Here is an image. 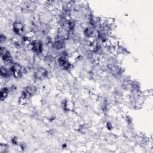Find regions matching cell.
<instances>
[{
	"label": "cell",
	"mask_w": 153,
	"mask_h": 153,
	"mask_svg": "<svg viewBox=\"0 0 153 153\" xmlns=\"http://www.w3.org/2000/svg\"><path fill=\"white\" fill-rule=\"evenodd\" d=\"M36 88L33 85H28L25 87L22 91L21 100L24 102L29 99L35 93Z\"/></svg>",
	"instance_id": "1"
},
{
	"label": "cell",
	"mask_w": 153,
	"mask_h": 153,
	"mask_svg": "<svg viewBox=\"0 0 153 153\" xmlns=\"http://www.w3.org/2000/svg\"><path fill=\"white\" fill-rule=\"evenodd\" d=\"M58 63L64 69H68L71 67V63L67 59V54L64 51L58 59Z\"/></svg>",
	"instance_id": "2"
},
{
	"label": "cell",
	"mask_w": 153,
	"mask_h": 153,
	"mask_svg": "<svg viewBox=\"0 0 153 153\" xmlns=\"http://www.w3.org/2000/svg\"><path fill=\"white\" fill-rule=\"evenodd\" d=\"M31 50L36 54H39L42 51V44L39 40H33L30 44Z\"/></svg>",
	"instance_id": "3"
},
{
	"label": "cell",
	"mask_w": 153,
	"mask_h": 153,
	"mask_svg": "<svg viewBox=\"0 0 153 153\" xmlns=\"http://www.w3.org/2000/svg\"><path fill=\"white\" fill-rule=\"evenodd\" d=\"M0 54L2 59L4 62L7 63H13V58L10 53V52L4 47H1L0 50Z\"/></svg>",
	"instance_id": "4"
},
{
	"label": "cell",
	"mask_w": 153,
	"mask_h": 153,
	"mask_svg": "<svg viewBox=\"0 0 153 153\" xmlns=\"http://www.w3.org/2000/svg\"><path fill=\"white\" fill-rule=\"evenodd\" d=\"M10 71L11 72V74L13 75V76L16 78H20L22 76L23 74V71L22 67L18 65V64H13L11 68Z\"/></svg>",
	"instance_id": "5"
},
{
	"label": "cell",
	"mask_w": 153,
	"mask_h": 153,
	"mask_svg": "<svg viewBox=\"0 0 153 153\" xmlns=\"http://www.w3.org/2000/svg\"><path fill=\"white\" fill-rule=\"evenodd\" d=\"M13 29L15 33L19 35H21L24 32L25 27L23 24L20 21H16L14 23L13 26Z\"/></svg>",
	"instance_id": "6"
},
{
	"label": "cell",
	"mask_w": 153,
	"mask_h": 153,
	"mask_svg": "<svg viewBox=\"0 0 153 153\" xmlns=\"http://www.w3.org/2000/svg\"><path fill=\"white\" fill-rule=\"evenodd\" d=\"M48 71L44 68H38L35 73V78L38 79H44L48 76Z\"/></svg>",
	"instance_id": "7"
},
{
	"label": "cell",
	"mask_w": 153,
	"mask_h": 153,
	"mask_svg": "<svg viewBox=\"0 0 153 153\" xmlns=\"http://www.w3.org/2000/svg\"><path fill=\"white\" fill-rule=\"evenodd\" d=\"M53 48L56 50H61L62 48H63L65 46V41L63 40H60V39H56L54 43H53Z\"/></svg>",
	"instance_id": "8"
},
{
	"label": "cell",
	"mask_w": 153,
	"mask_h": 153,
	"mask_svg": "<svg viewBox=\"0 0 153 153\" xmlns=\"http://www.w3.org/2000/svg\"><path fill=\"white\" fill-rule=\"evenodd\" d=\"M11 74L10 69H8L5 66H2L1 68V75L2 76L5 77V78H8L10 76Z\"/></svg>",
	"instance_id": "9"
},
{
	"label": "cell",
	"mask_w": 153,
	"mask_h": 153,
	"mask_svg": "<svg viewBox=\"0 0 153 153\" xmlns=\"http://www.w3.org/2000/svg\"><path fill=\"white\" fill-rule=\"evenodd\" d=\"M8 93H9V89L7 87H4L1 89V95H0V97H1V100L2 101H3L8 96Z\"/></svg>",
	"instance_id": "10"
},
{
	"label": "cell",
	"mask_w": 153,
	"mask_h": 153,
	"mask_svg": "<svg viewBox=\"0 0 153 153\" xmlns=\"http://www.w3.org/2000/svg\"><path fill=\"white\" fill-rule=\"evenodd\" d=\"M93 33H94V30L93 27H88L86 28L84 31L85 35L88 37H91L93 35Z\"/></svg>",
	"instance_id": "11"
},
{
	"label": "cell",
	"mask_w": 153,
	"mask_h": 153,
	"mask_svg": "<svg viewBox=\"0 0 153 153\" xmlns=\"http://www.w3.org/2000/svg\"><path fill=\"white\" fill-rule=\"evenodd\" d=\"M5 35H3L2 33L1 34V42H2L3 41H4L5 40Z\"/></svg>",
	"instance_id": "12"
}]
</instances>
